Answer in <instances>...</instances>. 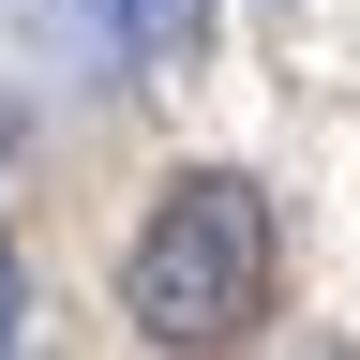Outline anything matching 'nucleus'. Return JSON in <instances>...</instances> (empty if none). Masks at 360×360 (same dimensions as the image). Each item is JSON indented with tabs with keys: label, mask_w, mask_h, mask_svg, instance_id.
Masks as SVG:
<instances>
[{
	"label": "nucleus",
	"mask_w": 360,
	"mask_h": 360,
	"mask_svg": "<svg viewBox=\"0 0 360 360\" xmlns=\"http://www.w3.org/2000/svg\"><path fill=\"white\" fill-rule=\"evenodd\" d=\"M255 285H270V210H255V180H225V165H195L150 225H135V255H120V315L150 345L255 330Z\"/></svg>",
	"instance_id": "nucleus-1"
},
{
	"label": "nucleus",
	"mask_w": 360,
	"mask_h": 360,
	"mask_svg": "<svg viewBox=\"0 0 360 360\" xmlns=\"http://www.w3.org/2000/svg\"><path fill=\"white\" fill-rule=\"evenodd\" d=\"M210 15H225V0H90L105 60H135V75H180V60H210Z\"/></svg>",
	"instance_id": "nucleus-2"
},
{
	"label": "nucleus",
	"mask_w": 360,
	"mask_h": 360,
	"mask_svg": "<svg viewBox=\"0 0 360 360\" xmlns=\"http://www.w3.org/2000/svg\"><path fill=\"white\" fill-rule=\"evenodd\" d=\"M0 345H30V270H15V240H0Z\"/></svg>",
	"instance_id": "nucleus-3"
}]
</instances>
